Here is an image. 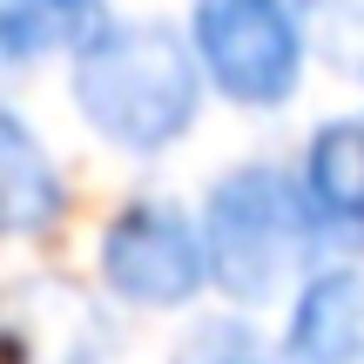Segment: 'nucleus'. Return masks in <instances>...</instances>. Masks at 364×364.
Wrapping results in <instances>:
<instances>
[{"instance_id":"obj_1","label":"nucleus","mask_w":364,"mask_h":364,"mask_svg":"<svg viewBox=\"0 0 364 364\" xmlns=\"http://www.w3.org/2000/svg\"><path fill=\"white\" fill-rule=\"evenodd\" d=\"M75 102L95 135L129 156H156L196 122V61L162 21L108 27L75 68Z\"/></svg>"},{"instance_id":"obj_2","label":"nucleus","mask_w":364,"mask_h":364,"mask_svg":"<svg viewBox=\"0 0 364 364\" xmlns=\"http://www.w3.org/2000/svg\"><path fill=\"white\" fill-rule=\"evenodd\" d=\"M311 196H297V182L284 169H230L209 189V223H203V243H209V270L230 297H270V290L290 284L304 257H311Z\"/></svg>"},{"instance_id":"obj_3","label":"nucleus","mask_w":364,"mask_h":364,"mask_svg":"<svg viewBox=\"0 0 364 364\" xmlns=\"http://www.w3.org/2000/svg\"><path fill=\"white\" fill-rule=\"evenodd\" d=\"M196 54L243 108H277L297 88L304 21L284 0H196Z\"/></svg>"},{"instance_id":"obj_4","label":"nucleus","mask_w":364,"mask_h":364,"mask_svg":"<svg viewBox=\"0 0 364 364\" xmlns=\"http://www.w3.org/2000/svg\"><path fill=\"white\" fill-rule=\"evenodd\" d=\"M209 270V243H196L189 216L169 203H129L102 236V277L129 304H182Z\"/></svg>"},{"instance_id":"obj_5","label":"nucleus","mask_w":364,"mask_h":364,"mask_svg":"<svg viewBox=\"0 0 364 364\" xmlns=\"http://www.w3.org/2000/svg\"><path fill=\"white\" fill-rule=\"evenodd\" d=\"M290 358L297 364H364V277L324 270L304 290L290 317Z\"/></svg>"},{"instance_id":"obj_6","label":"nucleus","mask_w":364,"mask_h":364,"mask_svg":"<svg viewBox=\"0 0 364 364\" xmlns=\"http://www.w3.org/2000/svg\"><path fill=\"white\" fill-rule=\"evenodd\" d=\"M108 34V0H7L0 7V54L14 68L41 61V54H88Z\"/></svg>"},{"instance_id":"obj_7","label":"nucleus","mask_w":364,"mask_h":364,"mask_svg":"<svg viewBox=\"0 0 364 364\" xmlns=\"http://www.w3.org/2000/svg\"><path fill=\"white\" fill-rule=\"evenodd\" d=\"M304 182H311L317 223H331L344 236H364V115H344V122L311 135Z\"/></svg>"},{"instance_id":"obj_8","label":"nucleus","mask_w":364,"mask_h":364,"mask_svg":"<svg viewBox=\"0 0 364 364\" xmlns=\"http://www.w3.org/2000/svg\"><path fill=\"white\" fill-rule=\"evenodd\" d=\"M0 216H7L14 236H34L61 216V182L41 162L21 115H0Z\"/></svg>"},{"instance_id":"obj_9","label":"nucleus","mask_w":364,"mask_h":364,"mask_svg":"<svg viewBox=\"0 0 364 364\" xmlns=\"http://www.w3.org/2000/svg\"><path fill=\"white\" fill-rule=\"evenodd\" d=\"M297 21L338 75L364 81V0H297Z\"/></svg>"},{"instance_id":"obj_10","label":"nucleus","mask_w":364,"mask_h":364,"mask_svg":"<svg viewBox=\"0 0 364 364\" xmlns=\"http://www.w3.org/2000/svg\"><path fill=\"white\" fill-rule=\"evenodd\" d=\"M176 364H277V358L263 351L243 324H203V331L176 351Z\"/></svg>"}]
</instances>
